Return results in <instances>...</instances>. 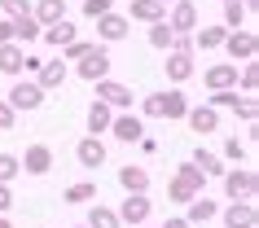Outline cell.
<instances>
[{
  "label": "cell",
  "mask_w": 259,
  "mask_h": 228,
  "mask_svg": "<svg viewBox=\"0 0 259 228\" xmlns=\"http://www.w3.org/2000/svg\"><path fill=\"white\" fill-rule=\"evenodd\" d=\"M22 66H27V44H0V75H22Z\"/></svg>",
  "instance_id": "obj_20"
},
{
  "label": "cell",
  "mask_w": 259,
  "mask_h": 228,
  "mask_svg": "<svg viewBox=\"0 0 259 228\" xmlns=\"http://www.w3.org/2000/svg\"><path fill=\"white\" fill-rule=\"evenodd\" d=\"M167 27L180 31V35H193V27H202L198 5H193V0H176V5H167Z\"/></svg>",
  "instance_id": "obj_10"
},
{
  "label": "cell",
  "mask_w": 259,
  "mask_h": 228,
  "mask_svg": "<svg viewBox=\"0 0 259 228\" xmlns=\"http://www.w3.org/2000/svg\"><path fill=\"white\" fill-rule=\"evenodd\" d=\"M18 175H22V162H18V154H0V185H14Z\"/></svg>",
  "instance_id": "obj_37"
},
{
  "label": "cell",
  "mask_w": 259,
  "mask_h": 228,
  "mask_svg": "<svg viewBox=\"0 0 259 228\" xmlns=\"http://www.w3.org/2000/svg\"><path fill=\"white\" fill-rule=\"evenodd\" d=\"M66 79H70V66L62 57H49V62H40V70H35V83H40L44 93H57Z\"/></svg>",
  "instance_id": "obj_12"
},
{
  "label": "cell",
  "mask_w": 259,
  "mask_h": 228,
  "mask_svg": "<svg viewBox=\"0 0 259 228\" xmlns=\"http://www.w3.org/2000/svg\"><path fill=\"white\" fill-rule=\"evenodd\" d=\"M88 228H123V224H119V215L110 211V206L93 202V211H88Z\"/></svg>",
  "instance_id": "obj_30"
},
{
  "label": "cell",
  "mask_w": 259,
  "mask_h": 228,
  "mask_svg": "<svg viewBox=\"0 0 259 228\" xmlns=\"http://www.w3.org/2000/svg\"><path fill=\"white\" fill-rule=\"evenodd\" d=\"M14 127H18V110L0 97V132H14Z\"/></svg>",
  "instance_id": "obj_42"
},
{
  "label": "cell",
  "mask_w": 259,
  "mask_h": 228,
  "mask_svg": "<svg viewBox=\"0 0 259 228\" xmlns=\"http://www.w3.org/2000/svg\"><path fill=\"white\" fill-rule=\"evenodd\" d=\"M97 101H106L110 110H132V88L106 75V79H97Z\"/></svg>",
  "instance_id": "obj_11"
},
{
  "label": "cell",
  "mask_w": 259,
  "mask_h": 228,
  "mask_svg": "<svg viewBox=\"0 0 259 228\" xmlns=\"http://www.w3.org/2000/svg\"><path fill=\"white\" fill-rule=\"evenodd\" d=\"M220 5H224V0H220Z\"/></svg>",
  "instance_id": "obj_50"
},
{
  "label": "cell",
  "mask_w": 259,
  "mask_h": 228,
  "mask_svg": "<svg viewBox=\"0 0 259 228\" xmlns=\"http://www.w3.org/2000/svg\"><path fill=\"white\" fill-rule=\"evenodd\" d=\"M163 70H167V79L180 88V83L193 79V70H198V66H193V53H167L163 57Z\"/></svg>",
  "instance_id": "obj_16"
},
{
  "label": "cell",
  "mask_w": 259,
  "mask_h": 228,
  "mask_svg": "<svg viewBox=\"0 0 259 228\" xmlns=\"http://www.w3.org/2000/svg\"><path fill=\"white\" fill-rule=\"evenodd\" d=\"M224 228H259V211H255V198H233L229 206H220L215 215Z\"/></svg>",
  "instance_id": "obj_3"
},
{
  "label": "cell",
  "mask_w": 259,
  "mask_h": 228,
  "mask_svg": "<svg viewBox=\"0 0 259 228\" xmlns=\"http://www.w3.org/2000/svg\"><path fill=\"white\" fill-rule=\"evenodd\" d=\"M185 114H189V97L180 93V88L163 93V119H185Z\"/></svg>",
  "instance_id": "obj_27"
},
{
  "label": "cell",
  "mask_w": 259,
  "mask_h": 228,
  "mask_svg": "<svg viewBox=\"0 0 259 228\" xmlns=\"http://www.w3.org/2000/svg\"><path fill=\"white\" fill-rule=\"evenodd\" d=\"M215 215H220V202H215V198H206V193H198V198H189V202H185V219H189L193 228L211 224Z\"/></svg>",
  "instance_id": "obj_14"
},
{
  "label": "cell",
  "mask_w": 259,
  "mask_h": 228,
  "mask_svg": "<svg viewBox=\"0 0 259 228\" xmlns=\"http://www.w3.org/2000/svg\"><path fill=\"white\" fill-rule=\"evenodd\" d=\"M93 49H97V40H79V35H75V40L62 49V62H79V57H88Z\"/></svg>",
  "instance_id": "obj_36"
},
{
  "label": "cell",
  "mask_w": 259,
  "mask_h": 228,
  "mask_svg": "<svg viewBox=\"0 0 259 228\" xmlns=\"http://www.w3.org/2000/svg\"><path fill=\"white\" fill-rule=\"evenodd\" d=\"M75 35H79V22H70V18H57V22H49V27L40 31V40L53 44V49H66Z\"/></svg>",
  "instance_id": "obj_17"
},
{
  "label": "cell",
  "mask_w": 259,
  "mask_h": 228,
  "mask_svg": "<svg viewBox=\"0 0 259 228\" xmlns=\"http://www.w3.org/2000/svg\"><path fill=\"white\" fill-rule=\"evenodd\" d=\"M0 14L5 18H22V14H31V0H0Z\"/></svg>",
  "instance_id": "obj_40"
},
{
  "label": "cell",
  "mask_w": 259,
  "mask_h": 228,
  "mask_svg": "<svg viewBox=\"0 0 259 228\" xmlns=\"http://www.w3.org/2000/svg\"><path fill=\"white\" fill-rule=\"evenodd\" d=\"M110 119H114V110H110L106 101H93V106H88V136L110 132Z\"/></svg>",
  "instance_id": "obj_25"
},
{
  "label": "cell",
  "mask_w": 259,
  "mask_h": 228,
  "mask_svg": "<svg viewBox=\"0 0 259 228\" xmlns=\"http://www.w3.org/2000/svg\"><path fill=\"white\" fill-rule=\"evenodd\" d=\"M141 119H163V93H150L141 101Z\"/></svg>",
  "instance_id": "obj_39"
},
{
  "label": "cell",
  "mask_w": 259,
  "mask_h": 228,
  "mask_svg": "<svg viewBox=\"0 0 259 228\" xmlns=\"http://www.w3.org/2000/svg\"><path fill=\"white\" fill-rule=\"evenodd\" d=\"M224 35H229V27H224V22H206V27H193V49L211 53V49H220V44H224Z\"/></svg>",
  "instance_id": "obj_21"
},
{
  "label": "cell",
  "mask_w": 259,
  "mask_h": 228,
  "mask_svg": "<svg viewBox=\"0 0 259 228\" xmlns=\"http://www.w3.org/2000/svg\"><path fill=\"white\" fill-rule=\"evenodd\" d=\"M110 136L123 141V145H137L141 136H145V119L132 114V110H114V119H110Z\"/></svg>",
  "instance_id": "obj_7"
},
{
  "label": "cell",
  "mask_w": 259,
  "mask_h": 228,
  "mask_svg": "<svg viewBox=\"0 0 259 228\" xmlns=\"http://www.w3.org/2000/svg\"><path fill=\"white\" fill-rule=\"evenodd\" d=\"M233 114H237L242 123H255V119H259V101H255V93H242V97H237Z\"/></svg>",
  "instance_id": "obj_34"
},
{
  "label": "cell",
  "mask_w": 259,
  "mask_h": 228,
  "mask_svg": "<svg viewBox=\"0 0 259 228\" xmlns=\"http://www.w3.org/2000/svg\"><path fill=\"white\" fill-rule=\"evenodd\" d=\"M171 35H176V31L167 27V18H163V22H150V49L167 53V49H171Z\"/></svg>",
  "instance_id": "obj_31"
},
{
  "label": "cell",
  "mask_w": 259,
  "mask_h": 228,
  "mask_svg": "<svg viewBox=\"0 0 259 228\" xmlns=\"http://www.w3.org/2000/svg\"><path fill=\"white\" fill-rule=\"evenodd\" d=\"M137 228H154V224H137Z\"/></svg>",
  "instance_id": "obj_49"
},
{
  "label": "cell",
  "mask_w": 259,
  "mask_h": 228,
  "mask_svg": "<svg viewBox=\"0 0 259 228\" xmlns=\"http://www.w3.org/2000/svg\"><path fill=\"white\" fill-rule=\"evenodd\" d=\"M83 228H88V224H83Z\"/></svg>",
  "instance_id": "obj_51"
},
{
  "label": "cell",
  "mask_w": 259,
  "mask_h": 228,
  "mask_svg": "<svg viewBox=\"0 0 259 228\" xmlns=\"http://www.w3.org/2000/svg\"><path fill=\"white\" fill-rule=\"evenodd\" d=\"M246 18H250V14H246V5H242V0H224V27H229V31L246 27Z\"/></svg>",
  "instance_id": "obj_32"
},
{
  "label": "cell",
  "mask_w": 259,
  "mask_h": 228,
  "mask_svg": "<svg viewBox=\"0 0 259 228\" xmlns=\"http://www.w3.org/2000/svg\"><path fill=\"white\" fill-rule=\"evenodd\" d=\"M237 97H242L237 88H220V93H211V101H206V106H215V110H233V106H237Z\"/></svg>",
  "instance_id": "obj_38"
},
{
  "label": "cell",
  "mask_w": 259,
  "mask_h": 228,
  "mask_svg": "<svg viewBox=\"0 0 259 228\" xmlns=\"http://www.w3.org/2000/svg\"><path fill=\"white\" fill-rule=\"evenodd\" d=\"M31 18H35L40 27H49L57 18H66V0H35V5H31Z\"/></svg>",
  "instance_id": "obj_24"
},
{
  "label": "cell",
  "mask_w": 259,
  "mask_h": 228,
  "mask_svg": "<svg viewBox=\"0 0 259 228\" xmlns=\"http://www.w3.org/2000/svg\"><path fill=\"white\" fill-rule=\"evenodd\" d=\"M163 228H193V224H189V219H185V215H171V219H167Z\"/></svg>",
  "instance_id": "obj_46"
},
{
  "label": "cell",
  "mask_w": 259,
  "mask_h": 228,
  "mask_svg": "<svg viewBox=\"0 0 259 228\" xmlns=\"http://www.w3.org/2000/svg\"><path fill=\"white\" fill-rule=\"evenodd\" d=\"M5 101H9V106H14L18 114H35V110H40L44 101H49V93H44V88H40L35 79H18V75H14V88L5 93Z\"/></svg>",
  "instance_id": "obj_2"
},
{
  "label": "cell",
  "mask_w": 259,
  "mask_h": 228,
  "mask_svg": "<svg viewBox=\"0 0 259 228\" xmlns=\"http://www.w3.org/2000/svg\"><path fill=\"white\" fill-rule=\"evenodd\" d=\"M137 145H141V154H158V141H154V136H141Z\"/></svg>",
  "instance_id": "obj_44"
},
{
  "label": "cell",
  "mask_w": 259,
  "mask_h": 228,
  "mask_svg": "<svg viewBox=\"0 0 259 228\" xmlns=\"http://www.w3.org/2000/svg\"><path fill=\"white\" fill-rule=\"evenodd\" d=\"M93 198H97V185H93V180H79V185L66 189V202H70V206H83V202H93Z\"/></svg>",
  "instance_id": "obj_35"
},
{
  "label": "cell",
  "mask_w": 259,
  "mask_h": 228,
  "mask_svg": "<svg viewBox=\"0 0 259 228\" xmlns=\"http://www.w3.org/2000/svg\"><path fill=\"white\" fill-rule=\"evenodd\" d=\"M158 5H176V0H158Z\"/></svg>",
  "instance_id": "obj_48"
},
{
  "label": "cell",
  "mask_w": 259,
  "mask_h": 228,
  "mask_svg": "<svg viewBox=\"0 0 259 228\" xmlns=\"http://www.w3.org/2000/svg\"><path fill=\"white\" fill-rule=\"evenodd\" d=\"M9 211H14V189L0 185V215H9Z\"/></svg>",
  "instance_id": "obj_43"
},
{
  "label": "cell",
  "mask_w": 259,
  "mask_h": 228,
  "mask_svg": "<svg viewBox=\"0 0 259 228\" xmlns=\"http://www.w3.org/2000/svg\"><path fill=\"white\" fill-rule=\"evenodd\" d=\"M119 224H127V228H137V224H150V215H154V202L145 198V193H127V198L119 202Z\"/></svg>",
  "instance_id": "obj_8"
},
{
  "label": "cell",
  "mask_w": 259,
  "mask_h": 228,
  "mask_svg": "<svg viewBox=\"0 0 259 228\" xmlns=\"http://www.w3.org/2000/svg\"><path fill=\"white\" fill-rule=\"evenodd\" d=\"M9 22H14V40L18 44H35V40H40V22H35V18H31V14H22V18H9Z\"/></svg>",
  "instance_id": "obj_26"
},
{
  "label": "cell",
  "mask_w": 259,
  "mask_h": 228,
  "mask_svg": "<svg viewBox=\"0 0 259 228\" xmlns=\"http://www.w3.org/2000/svg\"><path fill=\"white\" fill-rule=\"evenodd\" d=\"M255 88H259V66H255V57H250L237 70V93H255Z\"/></svg>",
  "instance_id": "obj_33"
},
{
  "label": "cell",
  "mask_w": 259,
  "mask_h": 228,
  "mask_svg": "<svg viewBox=\"0 0 259 228\" xmlns=\"http://www.w3.org/2000/svg\"><path fill=\"white\" fill-rule=\"evenodd\" d=\"M198 193H206V175L198 171V162L189 158V162H180L176 175L167 180V202H180V206H185V202L198 198Z\"/></svg>",
  "instance_id": "obj_1"
},
{
  "label": "cell",
  "mask_w": 259,
  "mask_h": 228,
  "mask_svg": "<svg viewBox=\"0 0 259 228\" xmlns=\"http://www.w3.org/2000/svg\"><path fill=\"white\" fill-rule=\"evenodd\" d=\"M114 9V0H83V18L93 22V18H101V14H110Z\"/></svg>",
  "instance_id": "obj_41"
},
{
  "label": "cell",
  "mask_w": 259,
  "mask_h": 228,
  "mask_svg": "<svg viewBox=\"0 0 259 228\" xmlns=\"http://www.w3.org/2000/svg\"><path fill=\"white\" fill-rule=\"evenodd\" d=\"M167 18V5L158 0H132L127 5V22H163Z\"/></svg>",
  "instance_id": "obj_22"
},
{
  "label": "cell",
  "mask_w": 259,
  "mask_h": 228,
  "mask_svg": "<svg viewBox=\"0 0 259 228\" xmlns=\"http://www.w3.org/2000/svg\"><path fill=\"white\" fill-rule=\"evenodd\" d=\"M110 62H114V57H110V49L97 40L93 53L75 62V75H79V79H88V83H97V79H106V75H110Z\"/></svg>",
  "instance_id": "obj_6"
},
{
  "label": "cell",
  "mask_w": 259,
  "mask_h": 228,
  "mask_svg": "<svg viewBox=\"0 0 259 228\" xmlns=\"http://www.w3.org/2000/svg\"><path fill=\"white\" fill-rule=\"evenodd\" d=\"M119 185H123V193H150V171L127 162V167H119Z\"/></svg>",
  "instance_id": "obj_23"
},
{
  "label": "cell",
  "mask_w": 259,
  "mask_h": 228,
  "mask_svg": "<svg viewBox=\"0 0 259 228\" xmlns=\"http://www.w3.org/2000/svg\"><path fill=\"white\" fill-rule=\"evenodd\" d=\"M185 123H189L193 132L211 136V132H220V110H215V106H189V114H185Z\"/></svg>",
  "instance_id": "obj_19"
},
{
  "label": "cell",
  "mask_w": 259,
  "mask_h": 228,
  "mask_svg": "<svg viewBox=\"0 0 259 228\" xmlns=\"http://www.w3.org/2000/svg\"><path fill=\"white\" fill-rule=\"evenodd\" d=\"M193 162H198V171H202L206 180H220V175H224V158H220V154H211V149H198V154H193Z\"/></svg>",
  "instance_id": "obj_28"
},
{
  "label": "cell",
  "mask_w": 259,
  "mask_h": 228,
  "mask_svg": "<svg viewBox=\"0 0 259 228\" xmlns=\"http://www.w3.org/2000/svg\"><path fill=\"white\" fill-rule=\"evenodd\" d=\"M9 40H14V22L5 18V22H0V44H9Z\"/></svg>",
  "instance_id": "obj_45"
},
{
  "label": "cell",
  "mask_w": 259,
  "mask_h": 228,
  "mask_svg": "<svg viewBox=\"0 0 259 228\" xmlns=\"http://www.w3.org/2000/svg\"><path fill=\"white\" fill-rule=\"evenodd\" d=\"M220 158H224V162H237V167H242V162H250V149H246V141L229 136V141L220 145Z\"/></svg>",
  "instance_id": "obj_29"
},
{
  "label": "cell",
  "mask_w": 259,
  "mask_h": 228,
  "mask_svg": "<svg viewBox=\"0 0 259 228\" xmlns=\"http://www.w3.org/2000/svg\"><path fill=\"white\" fill-rule=\"evenodd\" d=\"M93 27H97V40H101V44H119V40L132 35V22H127V14H119V9L93 18Z\"/></svg>",
  "instance_id": "obj_5"
},
{
  "label": "cell",
  "mask_w": 259,
  "mask_h": 228,
  "mask_svg": "<svg viewBox=\"0 0 259 228\" xmlns=\"http://www.w3.org/2000/svg\"><path fill=\"white\" fill-rule=\"evenodd\" d=\"M202 83L211 88V93H220V88H237V62H215V66H206Z\"/></svg>",
  "instance_id": "obj_18"
},
{
  "label": "cell",
  "mask_w": 259,
  "mask_h": 228,
  "mask_svg": "<svg viewBox=\"0 0 259 228\" xmlns=\"http://www.w3.org/2000/svg\"><path fill=\"white\" fill-rule=\"evenodd\" d=\"M0 228H14V224H9V215H0Z\"/></svg>",
  "instance_id": "obj_47"
},
{
  "label": "cell",
  "mask_w": 259,
  "mask_h": 228,
  "mask_svg": "<svg viewBox=\"0 0 259 228\" xmlns=\"http://www.w3.org/2000/svg\"><path fill=\"white\" fill-rule=\"evenodd\" d=\"M75 158H79L83 171H101V162H106V141H101V136H83L79 145H75Z\"/></svg>",
  "instance_id": "obj_13"
},
{
  "label": "cell",
  "mask_w": 259,
  "mask_h": 228,
  "mask_svg": "<svg viewBox=\"0 0 259 228\" xmlns=\"http://www.w3.org/2000/svg\"><path fill=\"white\" fill-rule=\"evenodd\" d=\"M220 180H224V193H229V202L233 198H255L259 193V180H255V171H250V167H224V175H220Z\"/></svg>",
  "instance_id": "obj_4"
},
{
  "label": "cell",
  "mask_w": 259,
  "mask_h": 228,
  "mask_svg": "<svg viewBox=\"0 0 259 228\" xmlns=\"http://www.w3.org/2000/svg\"><path fill=\"white\" fill-rule=\"evenodd\" d=\"M220 49H224L233 62H250V57L259 53V40H255V31H250V27H237V31H229V35H224V44H220Z\"/></svg>",
  "instance_id": "obj_9"
},
{
  "label": "cell",
  "mask_w": 259,
  "mask_h": 228,
  "mask_svg": "<svg viewBox=\"0 0 259 228\" xmlns=\"http://www.w3.org/2000/svg\"><path fill=\"white\" fill-rule=\"evenodd\" d=\"M18 162H22V171H27V175H49V171H53V149H49V145H27V154H22Z\"/></svg>",
  "instance_id": "obj_15"
}]
</instances>
